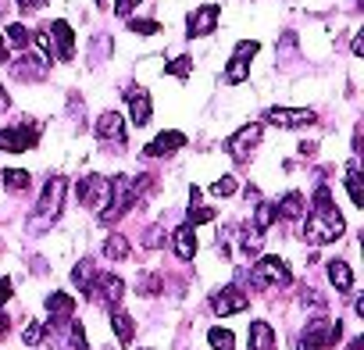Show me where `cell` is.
I'll list each match as a JSON object with an SVG mask.
<instances>
[{
    "mask_svg": "<svg viewBox=\"0 0 364 350\" xmlns=\"http://www.w3.org/2000/svg\"><path fill=\"white\" fill-rule=\"evenodd\" d=\"M343 229H346V222H343V215L336 211L328 186H318V190H314V201H311V215H307V222H304V240L314 243V247H318V243H336V240L343 236Z\"/></svg>",
    "mask_w": 364,
    "mask_h": 350,
    "instance_id": "1",
    "label": "cell"
},
{
    "mask_svg": "<svg viewBox=\"0 0 364 350\" xmlns=\"http://www.w3.org/2000/svg\"><path fill=\"white\" fill-rule=\"evenodd\" d=\"M107 183H111V193H107V208L100 211V222L104 226L118 222L129 208H136V201L150 186V175H111Z\"/></svg>",
    "mask_w": 364,
    "mask_h": 350,
    "instance_id": "2",
    "label": "cell"
},
{
    "mask_svg": "<svg viewBox=\"0 0 364 350\" xmlns=\"http://www.w3.org/2000/svg\"><path fill=\"white\" fill-rule=\"evenodd\" d=\"M65 190H68V183L61 179V175L47 179V186H43V197H40V204H36V215L29 218V229H33V233H43V229H50V226L58 222V215H61V204H65Z\"/></svg>",
    "mask_w": 364,
    "mask_h": 350,
    "instance_id": "3",
    "label": "cell"
},
{
    "mask_svg": "<svg viewBox=\"0 0 364 350\" xmlns=\"http://www.w3.org/2000/svg\"><path fill=\"white\" fill-rule=\"evenodd\" d=\"M339 336H343V322L339 318H314L304 329L296 350H332L339 343Z\"/></svg>",
    "mask_w": 364,
    "mask_h": 350,
    "instance_id": "4",
    "label": "cell"
},
{
    "mask_svg": "<svg viewBox=\"0 0 364 350\" xmlns=\"http://www.w3.org/2000/svg\"><path fill=\"white\" fill-rule=\"evenodd\" d=\"M36 139H40V125L36 122H18V125H4L0 129V150L4 154H26V150H33L36 147Z\"/></svg>",
    "mask_w": 364,
    "mask_h": 350,
    "instance_id": "5",
    "label": "cell"
},
{
    "mask_svg": "<svg viewBox=\"0 0 364 350\" xmlns=\"http://www.w3.org/2000/svg\"><path fill=\"white\" fill-rule=\"evenodd\" d=\"M97 139H100V147H107L111 154H122L125 143H129V136H125V118H122L118 111H104V115L97 118Z\"/></svg>",
    "mask_w": 364,
    "mask_h": 350,
    "instance_id": "6",
    "label": "cell"
},
{
    "mask_svg": "<svg viewBox=\"0 0 364 350\" xmlns=\"http://www.w3.org/2000/svg\"><path fill=\"white\" fill-rule=\"evenodd\" d=\"M250 279L257 282V286H289L293 282V272H289V265L282 261V258H261L257 265H254V272H250Z\"/></svg>",
    "mask_w": 364,
    "mask_h": 350,
    "instance_id": "7",
    "label": "cell"
},
{
    "mask_svg": "<svg viewBox=\"0 0 364 350\" xmlns=\"http://www.w3.org/2000/svg\"><path fill=\"white\" fill-rule=\"evenodd\" d=\"M86 297H90L93 304H100V307H118V300L125 297V282H122L118 275H93Z\"/></svg>",
    "mask_w": 364,
    "mask_h": 350,
    "instance_id": "8",
    "label": "cell"
},
{
    "mask_svg": "<svg viewBox=\"0 0 364 350\" xmlns=\"http://www.w3.org/2000/svg\"><path fill=\"white\" fill-rule=\"evenodd\" d=\"M257 143H261V125L250 122V125H243L240 132H232V136L225 139V150H229L232 161H250V154H254Z\"/></svg>",
    "mask_w": 364,
    "mask_h": 350,
    "instance_id": "9",
    "label": "cell"
},
{
    "mask_svg": "<svg viewBox=\"0 0 364 350\" xmlns=\"http://www.w3.org/2000/svg\"><path fill=\"white\" fill-rule=\"evenodd\" d=\"M79 201L86 204V208H93V211H104L107 208V193H111V183L104 179V175H86V179L79 183Z\"/></svg>",
    "mask_w": 364,
    "mask_h": 350,
    "instance_id": "10",
    "label": "cell"
},
{
    "mask_svg": "<svg viewBox=\"0 0 364 350\" xmlns=\"http://www.w3.org/2000/svg\"><path fill=\"white\" fill-rule=\"evenodd\" d=\"M264 122H272L279 129H300V125H314L318 115L311 107H272V111H264Z\"/></svg>",
    "mask_w": 364,
    "mask_h": 350,
    "instance_id": "11",
    "label": "cell"
},
{
    "mask_svg": "<svg viewBox=\"0 0 364 350\" xmlns=\"http://www.w3.org/2000/svg\"><path fill=\"white\" fill-rule=\"evenodd\" d=\"M218 18H222L218 4H204V8H197V11H193V15L186 18V33H190V40L211 36V33L218 29Z\"/></svg>",
    "mask_w": 364,
    "mask_h": 350,
    "instance_id": "12",
    "label": "cell"
},
{
    "mask_svg": "<svg viewBox=\"0 0 364 350\" xmlns=\"http://www.w3.org/2000/svg\"><path fill=\"white\" fill-rule=\"evenodd\" d=\"M47 36H50V47L58 51L61 61H72L75 58V33H72V26L65 18H58L54 26H47Z\"/></svg>",
    "mask_w": 364,
    "mask_h": 350,
    "instance_id": "13",
    "label": "cell"
},
{
    "mask_svg": "<svg viewBox=\"0 0 364 350\" xmlns=\"http://www.w3.org/2000/svg\"><path fill=\"white\" fill-rule=\"evenodd\" d=\"M11 72H15V79H22V83H36V79H47L50 65H47L43 54L22 51V58H18V65H11Z\"/></svg>",
    "mask_w": 364,
    "mask_h": 350,
    "instance_id": "14",
    "label": "cell"
},
{
    "mask_svg": "<svg viewBox=\"0 0 364 350\" xmlns=\"http://www.w3.org/2000/svg\"><path fill=\"white\" fill-rule=\"evenodd\" d=\"M125 104H129V118H132V125H136V129L150 122L154 104H150V93H146L143 86H129V90H125Z\"/></svg>",
    "mask_w": 364,
    "mask_h": 350,
    "instance_id": "15",
    "label": "cell"
},
{
    "mask_svg": "<svg viewBox=\"0 0 364 350\" xmlns=\"http://www.w3.org/2000/svg\"><path fill=\"white\" fill-rule=\"evenodd\" d=\"M211 307H215V314H240V311L250 307V297L240 286H225L222 293L211 297Z\"/></svg>",
    "mask_w": 364,
    "mask_h": 350,
    "instance_id": "16",
    "label": "cell"
},
{
    "mask_svg": "<svg viewBox=\"0 0 364 350\" xmlns=\"http://www.w3.org/2000/svg\"><path fill=\"white\" fill-rule=\"evenodd\" d=\"M182 147H186V132H161L154 143H146V157H168V154H175V150H182Z\"/></svg>",
    "mask_w": 364,
    "mask_h": 350,
    "instance_id": "17",
    "label": "cell"
},
{
    "mask_svg": "<svg viewBox=\"0 0 364 350\" xmlns=\"http://www.w3.org/2000/svg\"><path fill=\"white\" fill-rule=\"evenodd\" d=\"M171 247H175L178 261H193V254H197V233H193V226H178L171 233Z\"/></svg>",
    "mask_w": 364,
    "mask_h": 350,
    "instance_id": "18",
    "label": "cell"
},
{
    "mask_svg": "<svg viewBox=\"0 0 364 350\" xmlns=\"http://www.w3.org/2000/svg\"><path fill=\"white\" fill-rule=\"evenodd\" d=\"M111 329H114V336H118L122 346H129L132 336H136V322H132V314L122 311V307H111Z\"/></svg>",
    "mask_w": 364,
    "mask_h": 350,
    "instance_id": "19",
    "label": "cell"
},
{
    "mask_svg": "<svg viewBox=\"0 0 364 350\" xmlns=\"http://www.w3.org/2000/svg\"><path fill=\"white\" fill-rule=\"evenodd\" d=\"M247 339H250V350H275V329L268 322H250Z\"/></svg>",
    "mask_w": 364,
    "mask_h": 350,
    "instance_id": "20",
    "label": "cell"
},
{
    "mask_svg": "<svg viewBox=\"0 0 364 350\" xmlns=\"http://www.w3.org/2000/svg\"><path fill=\"white\" fill-rule=\"evenodd\" d=\"M328 282L339 290V293H350L353 290V272L346 261H328Z\"/></svg>",
    "mask_w": 364,
    "mask_h": 350,
    "instance_id": "21",
    "label": "cell"
},
{
    "mask_svg": "<svg viewBox=\"0 0 364 350\" xmlns=\"http://www.w3.org/2000/svg\"><path fill=\"white\" fill-rule=\"evenodd\" d=\"M47 311H50L58 322H72V314H75V300H72L68 293H50V297H47Z\"/></svg>",
    "mask_w": 364,
    "mask_h": 350,
    "instance_id": "22",
    "label": "cell"
},
{
    "mask_svg": "<svg viewBox=\"0 0 364 350\" xmlns=\"http://www.w3.org/2000/svg\"><path fill=\"white\" fill-rule=\"evenodd\" d=\"M304 208H307V201H304V193H286L279 204H275V211H279V218H300L304 215Z\"/></svg>",
    "mask_w": 364,
    "mask_h": 350,
    "instance_id": "23",
    "label": "cell"
},
{
    "mask_svg": "<svg viewBox=\"0 0 364 350\" xmlns=\"http://www.w3.org/2000/svg\"><path fill=\"white\" fill-rule=\"evenodd\" d=\"M129 236H122V233H111L107 240H104V258L107 261H125L129 258Z\"/></svg>",
    "mask_w": 364,
    "mask_h": 350,
    "instance_id": "24",
    "label": "cell"
},
{
    "mask_svg": "<svg viewBox=\"0 0 364 350\" xmlns=\"http://www.w3.org/2000/svg\"><path fill=\"white\" fill-rule=\"evenodd\" d=\"M346 190H350L353 208H364V186H360V168H357V161H350V168H346Z\"/></svg>",
    "mask_w": 364,
    "mask_h": 350,
    "instance_id": "25",
    "label": "cell"
},
{
    "mask_svg": "<svg viewBox=\"0 0 364 350\" xmlns=\"http://www.w3.org/2000/svg\"><path fill=\"white\" fill-rule=\"evenodd\" d=\"M250 58H243V54H232V61H229V68H225V83L229 86H240L247 75H250V65H247Z\"/></svg>",
    "mask_w": 364,
    "mask_h": 350,
    "instance_id": "26",
    "label": "cell"
},
{
    "mask_svg": "<svg viewBox=\"0 0 364 350\" xmlns=\"http://www.w3.org/2000/svg\"><path fill=\"white\" fill-rule=\"evenodd\" d=\"M275 218H279V211H275L272 201H261V204L254 208V229H257V233H268Z\"/></svg>",
    "mask_w": 364,
    "mask_h": 350,
    "instance_id": "27",
    "label": "cell"
},
{
    "mask_svg": "<svg viewBox=\"0 0 364 350\" xmlns=\"http://www.w3.org/2000/svg\"><path fill=\"white\" fill-rule=\"evenodd\" d=\"M4 40H8V43H11L15 51H29V47H33V33H29V29H26L22 22L8 26V36H4Z\"/></svg>",
    "mask_w": 364,
    "mask_h": 350,
    "instance_id": "28",
    "label": "cell"
},
{
    "mask_svg": "<svg viewBox=\"0 0 364 350\" xmlns=\"http://www.w3.org/2000/svg\"><path fill=\"white\" fill-rule=\"evenodd\" d=\"M4 186H8V193H26V190H29V171L8 168V171H4Z\"/></svg>",
    "mask_w": 364,
    "mask_h": 350,
    "instance_id": "29",
    "label": "cell"
},
{
    "mask_svg": "<svg viewBox=\"0 0 364 350\" xmlns=\"http://www.w3.org/2000/svg\"><path fill=\"white\" fill-rule=\"evenodd\" d=\"M208 343H211V350H232V346H236V336H232L229 329H218V325H215V329L208 332Z\"/></svg>",
    "mask_w": 364,
    "mask_h": 350,
    "instance_id": "30",
    "label": "cell"
},
{
    "mask_svg": "<svg viewBox=\"0 0 364 350\" xmlns=\"http://www.w3.org/2000/svg\"><path fill=\"white\" fill-rule=\"evenodd\" d=\"M72 282L86 293V290H90V282H93V261H79V265L72 268Z\"/></svg>",
    "mask_w": 364,
    "mask_h": 350,
    "instance_id": "31",
    "label": "cell"
},
{
    "mask_svg": "<svg viewBox=\"0 0 364 350\" xmlns=\"http://www.w3.org/2000/svg\"><path fill=\"white\" fill-rule=\"evenodd\" d=\"M129 29L139 33V36H157L161 33V22H154V18H129Z\"/></svg>",
    "mask_w": 364,
    "mask_h": 350,
    "instance_id": "32",
    "label": "cell"
},
{
    "mask_svg": "<svg viewBox=\"0 0 364 350\" xmlns=\"http://www.w3.org/2000/svg\"><path fill=\"white\" fill-rule=\"evenodd\" d=\"M236 186H240V183L232 179V175H222V179H215V183H211V193H215V197H232V193H236Z\"/></svg>",
    "mask_w": 364,
    "mask_h": 350,
    "instance_id": "33",
    "label": "cell"
},
{
    "mask_svg": "<svg viewBox=\"0 0 364 350\" xmlns=\"http://www.w3.org/2000/svg\"><path fill=\"white\" fill-rule=\"evenodd\" d=\"M190 72H193V58H175L168 65V75H175V79H186Z\"/></svg>",
    "mask_w": 364,
    "mask_h": 350,
    "instance_id": "34",
    "label": "cell"
},
{
    "mask_svg": "<svg viewBox=\"0 0 364 350\" xmlns=\"http://www.w3.org/2000/svg\"><path fill=\"white\" fill-rule=\"evenodd\" d=\"M204 222H215V208H197V204H193V208H190V222H186V226H193V229H197V226H204Z\"/></svg>",
    "mask_w": 364,
    "mask_h": 350,
    "instance_id": "35",
    "label": "cell"
},
{
    "mask_svg": "<svg viewBox=\"0 0 364 350\" xmlns=\"http://www.w3.org/2000/svg\"><path fill=\"white\" fill-rule=\"evenodd\" d=\"M161 243H164V229H161V226H150L146 236H143V247H146V250H157Z\"/></svg>",
    "mask_w": 364,
    "mask_h": 350,
    "instance_id": "36",
    "label": "cell"
},
{
    "mask_svg": "<svg viewBox=\"0 0 364 350\" xmlns=\"http://www.w3.org/2000/svg\"><path fill=\"white\" fill-rule=\"evenodd\" d=\"M68 336H72V346H75V350H90V346H86V332H82V325H79V322H72V325H68Z\"/></svg>",
    "mask_w": 364,
    "mask_h": 350,
    "instance_id": "37",
    "label": "cell"
},
{
    "mask_svg": "<svg viewBox=\"0 0 364 350\" xmlns=\"http://www.w3.org/2000/svg\"><path fill=\"white\" fill-rule=\"evenodd\" d=\"M40 336H43V325H40V322H29V329H26V336H22V339H26L29 346H36V343H40Z\"/></svg>",
    "mask_w": 364,
    "mask_h": 350,
    "instance_id": "38",
    "label": "cell"
},
{
    "mask_svg": "<svg viewBox=\"0 0 364 350\" xmlns=\"http://www.w3.org/2000/svg\"><path fill=\"white\" fill-rule=\"evenodd\" d=\"M136 4H143V0H114V11H118V15H122V18H129V15H132V8H136Z\"/></svg>",
    "mask_w": 364,
    "mask_h": 350,
    "instance_id": "39",
    "label": "cell"
},
{
    "mask_svg": "<svg viewBox=\"0 0 364 350\" xmlns=\"http://www.w3.org/2000/svg\"><path fill=\"white\" fill-rule=\"evenodd\" d=\"M11 300V279H4V275H0V307H4Z\"/></svg>",
    "mask_w": 364,
    "mask_h": 350,
    "instance_id": "40",
    "label": "cell"
},
{
    "mask_svg": "<svg viewBox=\"0 0 364 350\" xmlns=\"http://www.w3.org/2000/svg\"><path fill=\"white\" fill-rule=\"evenodd\" d=\"M18 8L22 11H40V8H47V0H18Z\"/></svg>",
    "mask_w": 364,
    "mask_h": 350,
    "instance_id": "41",
    "label": "cell"
},
{
    "mask_svg": "<svg viewBox=\"0 0 364 350\" xmlns=\"http://www.w3.org/2000/svg\"><path fill=\"white\" fill-rule=\"evenodd\" d=\"M8 329H11V318H8L4 311H0V339H4V336H8Z\"/></svg>",
    "mask_w": 364,
    "mask_h": 350,
    "instance_id": "42",
    "label": "cell"
},
{
    "mask_svg": "<svg viewBox=\"0 0 364 350\" xmlns=\"http://www.w3.org/2000/svg\"><path fill=\"white\" fill-rule=\"evenodd\" d=\"M8 107H11V97H8V90H4V86H0V115H4Z\"/></svg>",
    "mask_w": 364,
    "mask_h": 350,
    "instance_id": "43",
    "label": "cell"
},
{
    "mask_svg": "<svg viewBox=\"0 0 364 350\" xmlns=\"http://www.w3.org/2000/svg\"><path fill=\"white\" fill-rule=\"evenodd\" d=\"M4 61H8V40L0 36V65H4Z\"/></svg>",
    "mask_w": 364,
    "mask_h": 350,
    "instance_id": "44",
    "label": "cell"
},
{
    "mask_svg": "<svg viewBox=\"0 0 364 350\" xmlns=\"http://www.w3.org/2000/svg\"><path fill=\"white\" fill-rule=\"evenodd\" d=\"M346 350H364V339H360V336H357V339H350V346H346Z\"/></svg>",
    "mask_w": 364,
    "mask_h": 350,
    "instance_id": "45",
    "label": "cell"
}]
</instances>
